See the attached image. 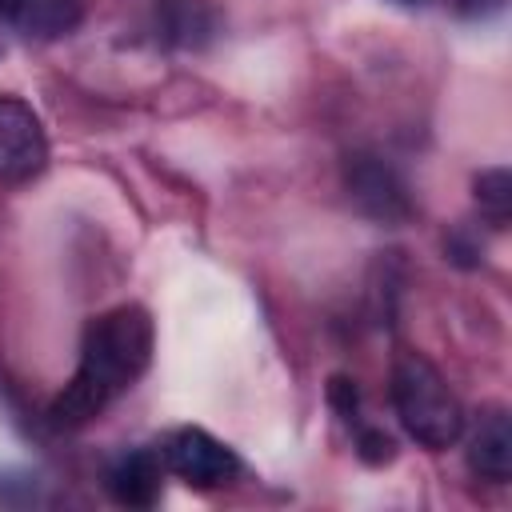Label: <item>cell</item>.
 Listing matches in <instances>:
<instances>
[{
    "label": "cell",
    "mask_w": 512,
    "mask_h": 512,
    "mask_svg": "<svg viewBox=\"0 0 512 512\" xmlns=\"http://www.w3.org/2000/svg\"><path fill=\"white\" fill-rule=\"evenodd\" d=\"M448 4H452L456 16H464V20H480V16H492L504 0H448Z\"/></svg>",
    "instance_id": "cell-13"
},
{
    "label": "cell",
    "mask_w": 512,
    "mask_h": 512,
    "mask_svg": "<svg viewBox=\"0 0 512 512\" xmlns=\"http://www.w3.org/2000/svg\"><path fill=\"white\" fill-rule=\"evenodd\" d=\"M356 452H360L364 464H388V460L396 456V444H392V436L380 432V428H360V436H356Z\"/></svg>",
    "instance_id": "cell-11"
},
{
    "label": "cell",
    "mask_w": 512,
    "mask_h": 512,
    "mask_svg": "<svg viewBox=\"0 0 512 512\" xmlns=\"http://www.w3.org/2000/svg\"><path fill=\"white\" fill-rule=\"evenodd\" d=\"M344 188H348L352 208L376 224L396 228V224L412 220V212H416L404 176L376 152H352L344 160Z\"/></svg>",
    "instance_id": "cell-3"
},
{
    "label": "cell",
    "mask_w": 512,
    "mask_h": 512,
    "mask_svg": "<svg viewBox=\"0 0 512 512\" xmlns=\"http://www.w3.org/2000/svg\"><path fill=\"white\" fill-rule=\"evenodd\" d=\"M44 164H48V136L40 116L16 96H0V180L24 184L40 176Z\"/></svg>",
    "instance_id": "cell-5"
},
{
    "label": "cell",
    "mask_w": 512,
    "mask_h": 512,
    "mask_svg": "<svg viewBox=\"0 0 512 512\" xmlns=\"http://www.w3.org/2000/svg\"><path fill=\"white\" fill-rule=\"evenodd\" d=\"M392 4H404V8H412V4H424V0H392Z\"/></svg>",
    "instance_id": "cell-14"
},
{
    "label": "cell",
    "mask_w": 512,
    "mask_h": 512,
    "mask_svg": "<svg viewBox=\"0 0 512 512\" xmlns=\"http://www.w3.org/2000/svg\"><path fill=\"white\" fill-rule=\"evenodd\" d=\"M476 204L488 216V224H496V228L508 224V212H512V176H508V168H488V172L476 176Z\"/></svg>",
    "instance_id": "cell-10"
},
{
    "label": "cell",
    "mask_w": 512,
    "mask_h": 512,
    "mask_svg": "<svg viewBox=\"0 0 512 512\" xmlns=\"http://www.w3.org/2000/svg\"><path fill=\"white\" fill-rule=\"evenodd\" d=\"M84 0H0V20L28 40H56L80 24Z\"/></svg>",
    "instance_id": "cell-8"
},
{
    "label": "cell",
    "mask_w": 512,
    "mask_h": 512,
    "mask_svg": "<svg viewBox=\"0 0 512 512\" xmlns=\"http://www.w3.org/2000/svg\"><path fill=\"white\" fill-rule=\"evenodd\" d=\"M468 468L480 480L508 484L512 476V420L504 408H484L476 412L472 436H468Z\"/></svg>",
    "instance_id": "cell-6"
},
{
    "label": "cell",
    "mask_w": 512,
    "mask_h": 512,
    "mask_svg": "<svg viewBox=\"0 0 512 512\" xmlns=\"http://www.w3.org/2000/svg\"><path fill=\"white\" fill-rule=\"evenodd\" d=\"M328 400L336 404V412H340L344 420H356L360 392H356V384H352L348 376H332V384H328Z\"/></svg>",
    "instance_id": "cell-12"
},
{
    "label": "cell",
    "mask_w": 512,
    "mask_h": 512,
    "mask_svg": "<svg viewBox=\"0 0 512 512\" xmlns=\"http://www.w3.org/2000/svg\"><path fill=\"white\" fill-rule=\"evenodd\" d=\"M160 460L192 488H220L240 472V456L204 428H176L160 444Z\"/></svg>",
    "instance_id": "cell-4"
},
{
    "label": "cell",
    "mask_w": 512,
    "mask_h": 512,
    "mask_svg": "<svg viewBox=\"0 0 512 512\" xmlns=\"http://www.w3.org/2000/svg\"><path fill=\"white\" fill-rule=\"evenodd\" d=\"M392 404L404 432L428 448L444 452L464 436V408L444 384L440 368L420 352H400L392 364Z\"/></svg>",
    "instance_id": "cell-2"
},
{
    "label": "cell",
    "mask_w": 512,
    "mask_h": 512,
    "mask_svg": "<svg viewBox=\"0 0 512 512\" xmlns=\"http://www.w3.org/2000/svg\"><path fill=\"white\" fill-rule=\"evenodd\" d=\"M152 360V316L140 304H120L96 316L80 340V364L48 408L52 428H84L120 400Z\"/></svg>",
    "instance_id": "cell-1"
},
{
    "label": "cell",
    "mask_w": 512,
    "mask_h": 512,
    "mask_svg": "<svg viewBox=\"0 0 512 512\" xmlns=\"http://www.w3.org/2000/svg\"><path fill=\"white\" fill-rule=\"evenodd\" d=\"M156 16H160L164 40L180 44V48H200L216 32V12L204 0H164Z\"/></svg>",
    "instance_id": "cell-9"
},
{
    "label": "cell",
    "mask_w": 512,
    "mask_h": 512,
    "mask_svg": "<svg viewBox=\"0 0 512 512\" xmlns=\"http://www.w3.org/2000/svg\"><path fill=\"white\" fill-rule=\"evenodd\" d=\"M160 480H164V460L152 448H132V452L116 456L104 472L112 500L124 508H152L160 496Z\"/></svg>",
    "instance_id": "cell-7"
}]
</instances>
